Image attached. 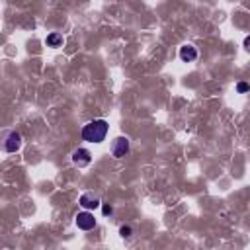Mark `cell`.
<instances>
[{
    "instance_id": "5b68a950",
    "label": "cell",
    "mask_w": 250,
    "mask_h": 250,
    "mask_svg": "<svg viewBox=\"0 0 250 250\" xmlns=\"http://www.w3.org/2000/svg\"><path fill=\"white\" fill-rule=\"evenodd\" d=\"M72 162H74L78 168L88 166V164L92 162V154H90V150H86V148H76V150L72 152Z\"/></svg>"
},
{
    "instance_id": "277c9868",
    "label": "cell",
    "mask_w": 250,
    "mask_h": 250,
    "mask_svg": "<svg viewBox=\"0 0 250 250\" xmlns=\"http://www.w3.org/2000/svg\"><path fill=\"white\" fill-rule=\"evenodd\" d=\"M78 203H80L84 209H96V207L102 205L100 197H98L94 191H86V193H82V195L78 197Z\"/></svg>"
},
{
    "instance_id": "30bf717a",
    "label": "cell",
    "mask_w": 250,
    "mask_h": 250,
    "mask_svg": "<svg viewBox=\"0 0 250 250\" xmlns=\"http://www.w3.org/2000/svg\"><path fill=\"white\" fill-rule=\"evenodd\" d=\"M248 90H250V86H248L246 82H238V84H236V92L244 94V92H248Z\"/></svg>"
},
{
    "instance_id": "ba28073f",
    "label": "cell",
    "mask_w": 250,
    "mask_h": 250,
    "mask_svg": "<svg viewBox=\"0 0 250 250\" xmlns=\"http://www.w3.org/2000/svg\"><path fill=\"white\" fill-rule=\"evenodd\" d=\"M45 43H47V47H61L62 45V35L59 31H53V33L47 35Z\"/></svg>"
},
{
    "instance_id": "7a4b0ae2",
    "label": "cell",
    "mask_w": 250,
    "mask_h": 250,
    "mask_svg": "<svg viewBox=\"0 0 250 250\" xmlns=\"http://www.w3.org/2000/svg\"><path fill=\"white\" fill-rule=\"evenodd\" d=\"M74 223H76V227H78L80 230H92V229L96 227V219H94V215L90 213V209H84L82 213H78V215L74 217Z\"/></svg>"
},
{
    "instance_id": "8fae6325",
    "label": "cell",
    "mask_w": 250,
    "mask_h": 250,
    "mask_svg": "<svg viewBox=\"0 0 250 250\" xmlns=\"http://www.w3.org/2000/svg\"><path fill=\"white\" fill-rule=\"evenodd\" d=\"M102 211H104V215H111V211H113V209H111V205H104V207H102Z\"/></svg>"
},
{
    "instance_id": "52a82bcc",
    "label": "cell",
    "mask_w": 250,
    "mask_h": 250,
    "mask_svg": "<svg viewBox=\"0 0 250 250\" xmlns=\"http://www.w3.org/2000/svg\"><path fill=\"white\" fill-rule=\"evenodd\" d=\"M180 59H182L184 62L195 61V59H197V49H195L193 45H182V47H180Z\"/></svg>"
},
{
    "instance_id": "9c48e42d",
    "label": "cell",
    "mask_w": 250,
    "mask_h": 250,
    "mask_svg": "<svg viewBox=\"0 0 250 250\" xmlns=\"http://www.w3.org/2000/svg\"><path fill=\"white\" fill-rule=\"evenodd\" d=\"M119 234H121V236H123V238H129V236H131V234H133V229H131V227H129V225H123V227H121V229H119Z\"/></svg>"
},
{
    "instance_id": "6da1fadb",
    "label": "cell",
    "mask_w": 250,
    "mask_h": 250,
    "mask_svg": "<svg viewBox=\"0 0 250 250\" xmlns=\"http://www.w3.org/2000/svg\"><path fill=\"white\" fill-rule=\"evenodd\" d=\"M109 131V123L105 119H94L82 127V139L88 143H102Z\"/></svg>"
},
{
    "instance_id": "7c38bea8",
    "label": "cell",
    "mask_w": 250,
    "mask_h": 250,
    "mask_svg": "<svg viewBox=\"0 0 250 250\" xmlns=\"http://www.w3.org/2000/svg\"><path fill=\"white\" fill-rule=\"evenodd\" d=\"M244 49H246V51L250 53V35H248V37L244 39Z\"/></svg>"
},
{
    "instance_id": "8992f818",
    "label": "cell",
    "mask_w": 250,
    "mask_h": 250,
    "mask_svg": "<svg viewBox=\"0 0 250 250\" xmlns=\"http://www.w3.org/2000/svg\"><path fill=\"white\" fill-rule=\"evenodd\" d=\"M20 146H21V135H20L18 131H12V133L6 137L4 148H6V152H16V150H20Z\"/></svg>"
},
{
    "instance_id": "3957f363",
    "label": "cell",
    "mask_w": 250,
    "mask_h": 250,
    "mask_svg": "<svg viewBox=\"0 0 250 250\" xmlns=\"http://www.w3.org/2000/svg\"><path fill=\"white\" fill-rule=\"evenodd\" d=\"M111 152H113L115 158H123V156L129 152V139H127V137H117V139L113 141Z\"/></svg>"
}]
</instances>
